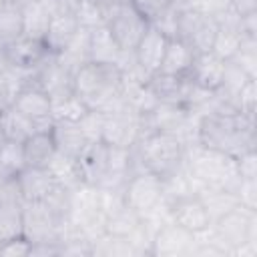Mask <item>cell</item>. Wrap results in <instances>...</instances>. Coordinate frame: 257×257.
Wrapping results in <instances>:
<instances>
[{"mask_svg": "<svg viewBox=\"0 0 257 257\" xmlns=\"http://www.w3.org/2000/svg\"><path fill=\"white\" fill-rule=\"evenodd\" d=\"M197 143L235 159L247 151H255V114H205L197 122Z\"/></svg>", "mask_w": 257, "mask_h": 257, "instance_id": "6da1fadb", "label": "cell"}, {"mask_svg": "<svg viewBox=\"0 0 257 257\" xmlns=\"http://www.w3.org/2000/svg\"><path fill=\"white\" fill-rule=\"evenodd\" d=\"M72 90L86 108L104 114L116 112L128 104L122 94V72L114 64H82L72 74Z\"/></svg>", "mask_w": 257, "mask_h": 257, "instance_id": "7a4b0ae2", "label": "cell"}, {"mask_svg": "<svg viewBox=\"0 0 257 257\" xmlns=\"http://www.w3.org/2000/svg\"><path fill=\"white\" fill-rule=\"evenodd\" d=\"M185 153L187 145L179 135L163 131L149 133L133 147L135 173L151 171L165 179L185 165Z\"/></svg>", "mask_w": 257, "mask_h": 257, "instance_id": "3957f363", "label": "cell"}, {"mask_svg": "<svg viewBox=\"0 0 257 257\" xmlns=\"http://www.w3.org/2000/svg\"><path fill=\"white\" fill-rule=\"evenodd\" d=\"M185 163H187L189 173L197 181L199 189L201 187H221V189L235 191L241 181L235 157L215 151V149H207L199 143L187 145Z\"/></svg>", "mask_w": 257, "mask_h": 257, "instance_id": "277c9868", "label": "cell"}, {"mask_svg": "<svg viewBox=\"0 0 257 257\" xmlns=\"http://www.w3.org/2000/svg\"><path fill=\"white\" fill-rule=\"evenodd\" d=\"M211 231H213L215 243L227 255H235V251L245 243L257 245V211L237 205L233 211L213 221Z\"/></svg>", "mask_w": 257, "mask_h": 257, "instance_id": "5b68a950", "label": "cell"}, {"mask_svg": "<svg viewBox=\"0 0 257 257\" xmlns=\"http://www.w3.org/2000/svg\"><path fill=\"white\" fill-rule=\"evenodd\" d=\"M124 203L143 219L155 211H159L165 201V191H163V179L151 171H137L133 173L124 187H122Z\"/></svg>", "mask_w": 257, "mask_h": 257, "instance_id": "8992f818", "label": "cell"}, {"mask_svg": "<svg viewBox=\"0 0 257 257\" xmlns=\"http://www.w3.org/2000/svg\"><path fill=\"white\" fill-rule=\"evenodd\" d=\"M62 221L44 201L22 203V235L30 243H60Z\"/></svg>", "mask_w": 257, "mask_h": 257, "instance_id": "52a82bcc", "label": "cell"}, {"mask_svg": "<svg viewBox=\"0 0 257 257\" xmlns=\"http://www.w3.org/2000/svg\"><path fill=\"white\" fill-rule=\"evenodd\" d=\"M217 34V22L211 14L193 10L177 12V38L185 40L193 52H209Z\"/></svg>", "mask_w": 257, "mask_h": 257, "instance_id": "ba28073f", "label": "cell"}, {"mask_svg": "<svg viewBox=\"0 0 257 257\" xmlns=\"http://www.w3.org/2000/svg\"><path fill=\"white\" fill-rule=\"evenodd\" d=\"M106 26L122 50H135V46L139 44L141 36L149 26V20L135 8L131 0H126L110 14Z\"/></svg>", "mask_w": 257, "mask_h": 257, "instance_id": "9c48e42d", "label": "cell"}, {"mask_svg": "<svg viewBox=\"0 0 257 257\" xmlns=\"http://www.w3.org/2000/svg\"><path fill=\"white\" fill-rule=\"evenodd\" d=\"M141 116L128 104L116 112H108L104 116L102 126V143L112 147H135L141 139Z\"/></svg>", "mask_w": 257, "mask_h": 257, "instance_id": "30bf717a", "label": "cell"}, {"mask_svg": "<svg viewBox=\"0 0 257 257\" xmlns=\"http://www.w3.org/2000/svg\"><path fill=\"white\" fill-rule=\"evenodd\" d=\"M195 247V233L183 229L173 219L163 223L155 235L151 245V255L157 257H189Z\"/></svg>", "mask_w": 257, "mask_h": 257, "instance_id": "8fae6325", "label": "cell"}, {"mask_svg": "<svg viewBox=\"0 0 257 257\" xmlns=\"http://www.w3.org/2000/svg\"><path fill=\"white\" fill-rule=\"evenodd\" d=\"M12 106L18 108L22 114H26L30 120H34L38 131H50L54 120H52V102L48 98V94L36 86V84H28L24 86L16 98L12 100Z\"/></svg>", "mask_w": 257, "mask_h": 257, "instance_id": "7c38bea8", "label": "cell"}, {"mask_svg": "<svg viewBox=\"0 0 257 257\" xmlns=\"http://www.w3.org/2000/svg\"><path fill=\"white\" fill-rule=\"evenodd\" d=\"M167 42H169V36H165L159 28L149 24L145 34L141 36L139 44L135 46L133 52H135L137 66L141 68V72L147 78H151L153 74L159 72L163 56H165V50H167Z\"/></svg>", "mask_w": 257, "mask_h": 257, "instance_id": "4fadbf2b", "label": "cell"}, {"mask_svg": "<svg viewBox=\"0 0 257 257\" xmlns=\"http://www.w3.org/2000/svg\"><path fill=\"white\" fill-rule=\"evenodd\" d=\"M169 211H171V219L177 225H181L183 229L191 231V233L205 231L211 225L209 213H207V209L203 207V203L197 195H187V197L171 201Z\"/></svg>", "mask_w": 257, "mask_h": 257, "instance_id": "5bb4252c", "label": "cell"}, {"mask_svg": "<svg viewBox=\"0 0 257 257\" xmlns=\"http://www.w3.org/2000/svg\"><path fill=\"white\" fill-rule=\"evenodd\" d=\"M147 82H149L151 90L155 92L157 100L159 102H169V104L187 106L189 96H191V90H193V80L189 78V74L175 76V74L157 72Z\"/></svg>", "mask_w": 257, "mask_h": 257, "instance_id": "9a60e30c", "label": "cell"}, {"mask_svg": "<svg viewBox=\"0 0 257 257\" xmlns=\"http://www.w3.org/2000/svg\"><path fill=\"white\" fill-rule=\"evenodd\" d=\"M16 185L22 201H44L56 187V179L46 167H24L16 175Z\"/></svg>", "mask_w": 257, "mask_h": 257, "instance_id": "2e32d148", "label": "cell"}, {"mask_svg": "<svg viewBox=\"0 0 257 257\" xmlns=\"http://www.w3.org/2000/svg\"><path fill=\"white\" fill-rule=\"evenodd\" d=\"M106 153H108V147L102 141L88 143L80 151V155L76 157V171H78L80 183L98 187V183L106 173Z\"/></svg>", "mask_w": 257, "mask_h": 257, "instance_id": "e0dca14e", "label": "cell"}, {"mask_svg": "<svg viewBox=\"0 0 257 257\" xmlns=\"http://www.w3.org/2000/svg\"><path fill=\"white\" fill-rule=\"evenodd\" d=\"M2 48H4V58L8 64L18 66V68H28V70L36 68L48 54H52L46 50L42 40H34L28 36H20Z\"/></svg>", "mask_w": 257, "mask_h": 257, "instance_id": "ac0fdd59", "label": "cell"}, {"mask_svg": "<svg viewBox=\"0 0 257 257\" xmlns=\"http://www.w3.org/2000/svg\"><path fill=\"white\" fill-rule=\"evenodd\" d=\"M225 74V60L217 56L213 50L209 52H197L193 58V64L189 68V78L209 90H217L223 82Z\"/></svg>", "mask_w": 257, "mask_h": 257, "instance_id": "d6986e66", "label": "cell"}, {"mask_svg": "<svg viewBox=\"0 0 257 257\" xmlns=\"http://www.w3.org/2000/svg\"><path fill=\"white\" fill-rule=\"evenodd\" d=\"M78 28H80V24L76 20V14H54L50 18L46 34L42 38L46 50L52 54H58L72 40V36L76 34Z\"/></svg>", "mask_w": 257, "mask_h": 257, "instance_id": "ffe728a7", "label": "cell"}, {"mask_svg": "<svg viewBox=\"0 0 257 257\" xmlns=\"http://www.w3.org/2000/svg\"><path fill=\"white\" fill-rule=\"evenodd\" d=\"M122 48L116 44L112 32L108 30L106 24L96 26L90 30V62L98 64H118L122 56Z\"/></svg>", "mask_w": 257, "mask_h": 257, "instance_id": "44dd1931", "label": "cell"}, {"mask_svg": "<svg viewBox=\"0 0 257 257\" xmlns=\"http://www.w3.org/2000/svg\"><path fill=\"white\" fill-rule=\"evenodd\" d=\"M54 56L66 70L74 74L82 64L90 62V30L80 26L72 36V40Z\"/></svg>", "mask_w": 257, "mask_h": 257, "instance_id": "7402d4cb", "label": "cell"}, {"mask_svg": "<svg viewBox=\"0 0 257 257\" xmlns=\"http://www.w3.org/2000/svg\"><path fill=\"white\" fill-rule=\"evenodd\" d=\"M193 58H195V52L193 48L181 40V38H169L167 42V50H165V56H163V62H161V68L159 72L163 74H175V76H183V74H189V68L193 64Z\"/></svg>", "mask_w": 257, "mask_h": 257, "instance_id": "603a6c76", "label": "cell"}, {"mask_svg": "<svg viewBox=\"0 0 257 257\" xmlns=\"http://www.w3.org/2000/svg\"><path fill=\"white\" fill-rule=\"evenodd\" d=\"M195 195L201 199L203 207L207 209L211 223L217 221L219 217H223L225 213L233 211V209L239 205V197H237V193L231 191V189H221V187H201Z\"/></svg>", "mask_w": 257, "mask_h": 257, "instance_id": "cb8c5ba5", "label": "cell"}, {"mask_svg": "<svg viewBox=\"0 0 257 257\" xmlns=\"http://www.w3.org/2000/svg\"><path fill=\"white\" fill-rule=\"evenodd\" d=\"M50 133L54 137L56 151L62 153V155H68L72 159H76L80 155V151L88 145V141L80 133L78 124L72 122V120H54Z\"/></svg>", "mask_w": 257, "mask_h": 257, "instance_id": "d4e9b609", "label": "cell"}, {"mask_svg": "<svg viewBox=\"0 0 257 257\" xmlns=\"http://www.w3.org/2000/svg\"><path fill=\"white\" fill-rule=\"evenodd\" d=\"M22 145H24V161L28 167H46L56 153V143L50 131H36Z\"/></svg>", "mask_w": 257, "mask_h": 257, "instance_id": "484cf974", "label": "cell"}, {"mask_svg": "<svg viewBox=\"0 0 257 257\" xmlns=\"http://www.w3.org/2000/svg\"><path fill=\"white\" fill-rule=\"evenodd\" d=\"M52 12L42 0H30L22 6V36L42 40L48 28Z\"/></svg>", "mask_w": 257, "mask_h": 257, "instance_id": "4316f807", "label": "cell"}, {"mask_svg": "<svg viewBox=\"0 0 257 257\" xmlns=\"http://www.w3.org/2000/svg\"><path fill=\"white\" fill-rule=\"evenodd\" d=\"M0 126H2V133L8 141H18V143H24L26 139H30L38 131L34 120H30L26 114H22L12 104H8L0 112Z\"/></svg>", "mask_w": 257, "mask_h": 257, "instance_id": "83f0119b", "label": "cell"}, {"mask_svg": "<svg viewBox=\"0 0 257 257\" xmlns=\"http://www.w3.org/2000/svg\"><path fill=\"white\" fill-rule=\"evenodd\" d=\"M141 223V217L124 203L122 207H118L116 211H112L110 215H106L104 221V233L114 235V237H128Z\"/></svg>", "mask_w": 257, "mask_h": 257, "instance_id": "f1b7e54d", "label": "cell"}, {"mask_svg": "<svg viewBox=\"0 0 257 257\" xmlns=\"http://www.w3.org/2000/svg\"><path fill=\"white\" fill-rule=\"evenodd\" d=\"M46 169L56 179V183L66 187V189H74L76 185H80L78 171H76V159H72L68 155H62V153L56 151L54 157L48 161Z\"/></svg>", "mask_w": 257, "mask_h": 257, "instance_id": "f546056e", "label": "cell"}, {"mask_svg": "<svg viewBox=\"0 0 257 257\" xmlns=\"http://www.w3.org/2000/svg\"><path fill=\"white\" fill-rule=\"evenodd\" d=\"M22 36V8L2 2L0 4V44L6 46Z\"/></svg>", "mask_w": 257, "mask_h": 257, "instance_id": "4dcf8cb0", "label": "cell"}, {"mask_svg": "<svg viewBox=\"0 0 257 257\" xmlns=\"http://www.w3.org/2000/svg\"><path fill=\"white\" fill-rule=\"evenodd\" d=\"M22 237V203H0V245Z\"/></svg>", "mask_w": 257, "mask_h": 257, "instance_id": "1f68e13d", "label": "cell"}, {"mask_svg": "<svg viewBox=\"0 0 257 257\" xmlns=\"http://www.w3.org/2000/svg\"><path fill=\"white\" fill-rule=\"evenodd\" d=\"M90 255H102V257H128L135 255L133 247L124 237H114L108 233H102L100 237L90 241Z\"/></svg>", "mask_w": 257, "mask_h": 257, "instance_id": "d6a6232c", "label": "cell"}, {"mask_svg": "<svg viewBox=\"0 0 257 257\" xmlns=\"http://www.w3.org/2000/svg\"><path fill=\"white\" fill-rule=\"evenodd\" d=\"M26 167L24 161V145L18 141H4L0 147V173L6 177H16Z\"/></svg>", "mask_w": 257, "mask_h": 257, "instance_id": "836d02e7", "label": "cell"}, {"mask_svg": "<svg viewBox=\"0 0 257 257\" xmlns=\"http://www.w3.org/2000/svg\"><path fill=\"white\" fill-rule=\"evenodd\" d=\"M229 60L239 66L249 78H257V36L245 34L237 52Z\"/></svg>", "mask_w": 257, "mask_h": 257, "instance_id": "e575fe53", "label": "cell"}, {"mask_svg": "<svg viewBox=\"0 0 257 257\" xmlns=\"http://www.w3.org/2000/svg\"><path fill=\"white\" fill-rule=\"evenodd\" d=\"M86 110H88L86 104L72 92V94L52 102V120H72V122H76Z\"/></svg>", "mask_w": 257, "mask_h": 257, "instance_id": "d590c367", "label": "cell"}, {"mask_svg": "<svg viewBox=\"0 0 257 257\" xmlns=\"http://www.w3.org/2000/svg\"><path fill=\"white\" fill-rule=\"evenodd\" d=\"M104 116H106L104 112H100V110H90V108H88V110L76 120L80 133L84 135V139H86L88 143H96V141L102 139Z\"/></svg>", "mask_w": 257, "mask_h": 257, "instance_id": "8d00e7d4", "label": "cell"}, {"mask_svg": "<svg viewBox=\"0 0 257 257\" xmlns=\"http://www.w3.org/2000/svg\"><path fill=\"white\" fill-rule=\"evenodd\" d=\"M74 14H76L78 24H80L82 28H88V30L106 24L104 10H102L98 4L90 2V0H80L78 6H76V12H74Z\"/></svg>", "mask_w": 257, "mask_h": 257, "instance_id": "74e56055", "label": "cell"}, {"mask_svg": "<svg viewBox=\"0 0 257 257\" xmlns=\"http://www.w3.org/2000/svg\"><path fill=\"white\" fill-rule=\"evenodd\" d=\"M235 104L241 112L255 114L257 108V78H249L235 96Z\"/></svg>", "mask_w": 257, "mask_h": 257, "instance_id": "f35d334b", "label": "cell"}, {"mask_svg": "<svg viewBox=\"0 0 257 257\" xmlns=\"http://www.w3.org/2000/svg\"><path fill=\"white\" fill-rule=\"evenodd\" d=\"M171 8L175 12H185V10H193V12H201V14H215L219 8L217 0H171Z\"/></svg>", "mask_w": 257, "mask_h": 257, "instance_id": "ab89813d", "label": "cell"}, {"mask_svg": "<svg viewBox=\"0 0 257 257\" xmlns=\"http://www.w3.org/2000/svg\"><path fill=\"white\" fill-rule=\"evenodd\" d=\"M235 193L239 197V205L257 211V179H241Z\"/></svg>", "mask_w": 257, "mask_h": 257, "instance_id": "60d3db41", "label": "cell"}, {"mask_svg": "<svg viewBox=\"0 0 257 257\" xmlns=\"http://www.w3.org/2000/svg\"><path fill=\"white\" fill-rule=\"evenodd\" d=\"M30 247L32 243L22 235V237H16V239H10L6 243L0 245V255H6V257H28L30 255Z\"/></svg>", "mask_w": 257, "mask_h": 257, "instance_id": "b9f144b4", "label": "cell"}, {"mask_svg": "<svg viewBox=\"0 0 257 257\" xmlns=\"http://www.w3.org/2000/svg\"><path fill=\"white\" fill-rule=\"evenodd\" d=\"M237 169L241 179H257V153L247 151L237 157Z\"/></svg>", "mask_w": 257, "mask_h": 257, "instance_id": "7bdbcfd3", "label": "cell"}, {"mask_svg": "<svg viewBox=\"0 0 257 257\" xmlns=\"http://www.w3.org/2000/svg\"><path fill=\"white\" fill-rule=\"evenodd\" d=\"M133 4H135V8L147 18V20H151L155 14H159L161 10H165L169 4H171V0H131Z\"/></svg>", "mask_w": 257, "mask_h": 257, "instance_id": "ee69618b", "label": "cell"}, {"mask_svg": "<svg viewBox=\"0 0 257 257\" xmlns=\"http://www.w3.org/2000/svg\"><path fill=\"white\" fill-rule=\"evenodd\" d=\"M48 10L54 14H74L76 12V6L80 0H42Z\"/></svg>", "mask_w": 257, "mask_h": 257, "instance_id": "f6af8a7d", "label": "cell"}, {"mask_svg": "<svg viewBox=\"0 0 257 257\" xmlns=\"http://www.w3.org/2000/svg\"><path fill=\"white\" fill-rule=\"evenodd\" d=\"M231 8H233L239 16H245V14L257 12V0H233Z\"/></svg>", "mask_w": 257, "mask_h": 257, "instance_id": "bcb514c9", "label": "cell"}, {"mask_svg": "<svg viewBox=\"0 0 257 257\" xmlns=\"http://www.w3.org/2000/svg\"><path fill=\"white\" fill-rule=\"evenodd\" d=\"M90 2H94V4H98L102 10H104V16H106V22H108V18H110V14L120 6V4H124L126 0H90Z\"/></svg>", "mask_w": 257, "mask_h": 257, "instance_id": "7dc6e473", "label": "cell"}, {"mask_svg": "<svg viewBox=\"0 0 257 257\" xmlns=\"http://www.w3.org/2000/svg\"><path fill=\"white\" fill-rule=\"evenodd\" d=\"M10 179H14V177H6V175L0 173V199H2V191H4V187H6V183H8Z\"/></svg>", "mask_w": 257, "mask_h": 257, "instance_id": "c3c4849f", "label": "cell"}, {"mask_svg": "<svg viewBox=\"0 0 257 257\" xmlns=\"http://www.w3.org/2000/svg\"><path fill=\"white\" fill-rule=\"evenodd\" d=\"M6 106H8V100H6V96H4V92H2V88H0V112H2Z\"/></svg>", "mask_w": 257, "mask_h": 257, "instance_id": "681fc988", "label": "cell"}, {"mask_svg": "<svg viewBox=\"0 0 257 257\" xmlns=\"http://www.w3.org/2000/svg\"><path fill=\"white\" fill-rule=\"evenodd\" d=\"M217 4H219V8H227L233 4V0H217Z\"/></svg>", "mask_w": 257, "mask_h": 257, "instance_id": "f907efd6", "label": "cell"}, {"mask_svg": "<svg viewBox=\"0 0 257 257\" xmlns=\"http://www.w3.org/2000/svg\"><path fill=\"white\" fill-rule=\"evenodd\" d=\"M4 141H6V137H4V133H2V126H0V147L4 145Z\"/></svg>", "mask_w": 257, "mask_h": 257, "instance_id": "816d5d0a", "label": "cell"}]
</instances>
